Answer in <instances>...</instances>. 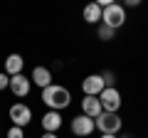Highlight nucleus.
Returning <instances> with one entry per match:
<instances>
[{"label": "nucleus", "instance_id": "obj_1", "mask_svg": "<svg viewBox=\"0 0 148 138\" xmlns=\"http://www.w3.org/2000/svg\"><path fill=\"white\" fill-rule=\"evenodd\" d=\"M42 101H45V106H47V111H59L62 113L72 104V91L62 84H49L47 89H42Z\"/></svg>", "mask_w": 148, "mask_h": 138}, {"label": "nucleus", "instance_id": "obj_2", "mask_svg": "<svg viewBox=\"0 0 148 138\" xmlns=\"http://www.w3.org/2000/svg\"><path fill=\"white\" fill-rule=\"evenodd\" d=\"M126 22V8L119 5V3H111L109 8H104V15H101V25L111 27V30H119Z\"/></svg>", "mask_w": 148, "mask_h": 138}, {"label": "nucleus", "instance_id": "obj_3", "mask_svg": "<svg viewBox=\"0 0 148 138\" xmlns=\"http://www.w3.org/2000/svg\"><path fill=\"white\" fill-rule=\"evenodd\" d=\"M96 131H101V136L104 133H109V136H119V131L123 128V118L119 116V113H101L99 118H96Z\"/></svg>", "mask_w": 148, "mask_h": 138}, {"label": "nucleus", "instance_id": "obj_4", "mask_svg": "<svg viewBox=\"0 0 148 138\" xmlns=\"http://www.w3.org/2000/svg\"><path fill=\"white\" fill-rule=\"evenodd\" d=\"M99 101H101V109H104L106 113H119V109H121V104H123L121 91H119L116 86H106L99 94Z\"/></svg>", "mask_w": 148, "mask_h": 138}, {"label": "nucleus", "instance_id": "obj_5", "mask_svg": "<svg viewBox=\"0 0 148 138\" xmlns=\"http://www.w3.org/2000/svg\"><path fill=\"white\" fill-rule=\"evenodd\" d=\"M8 116H10L12 126H20V128H25L27 123L32 121V109L27 106V104H22V101H17V104H12V106L8 109Z\"/></svg>", "mask_w": 148, "mask_h": 138}, {"label": "nucleus", "instance_id": "obj_6", "mask_svg": "<svg viewBox=\"0 0 148 138\" xmlns=\"http://www.w3.org/2000/svg\"><path fill=\"white\" fill-rule=\"evenodd\" d=\"M72 133L77 138H86V136H91L94 133V128H96V123H94V118H89V116H84V113H79V116H74L72 118Z\"/></svg>", "mask_w": 148, "mask_h": 138}, {"label": "nucleus", "instance_id": "obj_7", "mask_svg": "<svg viewBox=\"0 0 148 138\" xmlns=\"http://www.w3.org/2000/svg\"><path fill=\"white\" fill-rule=\"evenodd\" d=\"M104 89H106V84H104V79H101V74H89V77H84V81H82L84 96H99Z\"/></svg>", "mask_w": 148, "mask_h": 138}, {"label": "nucleus", "instance_id": "obj_8", "mask_svg": "<svg viewBox=\"0 0 148 138\" xmlns=\"http://www.w3.org/2000/svg\"><path fill=\"white\" fill-rule=\"evenodd\" d=\"M30 89H32L30 77H25V74L10 77V91H12V96H17V99H25V96L30 94Z\"/></svg>", "mask_w": 148, "mask_h": 138}, {"label": "nucleus", "instance_id": "obj_9", "mask_svg": "<svg viewBox=\"0 0 148 138\" xmlns=\"http://www.w3.org/2000/svg\"><path fill=\"white\" fill-rule=\"evenodd\" d=\"M82 113L96 121V118H99L101 113H104V109H101V101H99V96H84V99H82Z\"/></svg>", "mask_w": 148, "mask_h": 138}, {"label": "nucleus", "instance_id": "obj_10", "mask_svg": "<svg viewBox=\"0 0 148 138\" xmlns=\"http://www.w3.org/2000/svg\"><path fill=\"white\" fill-rule=\"evenodd\" d=\"M30 81H32L35 86H40V89H47L49 84H54V81H52V72H49L47 67H42V64L32 69V74H30Z\"/></svg>", "mask_w": 148, "mask_h": 138}, {"label": "nucleus", "instance_id": "obj_11", "mask_svg": "<svg viewBox=\"0 0 148 138\" xmlns=\"http://www.w3.org/2000/svg\"><path fill=\"white\" fill-rule=\"evenodd\" d=\"M62 123H64V118H62V113L59 111H47L42 116V128H45V133H57L59 128H62Z\"/></svg>", "mask_w": 148, "mask_h": 138}, {"label": "nucleus", "instance_id": "obj_12", "mask_svg": "<svg viewBox=\"0 0 148 138\" xmlns=\"http://www.w3.org/2000/svg\"><path fill=\"white\" fill-rule=\"evenodd\" d=\"M22 69H25V59H22V54H8V57H5V74L8 77L22 74Z\"/></svg>", "mask_w": 148, "mask_h": 138}, {"label": "nucleus", "instance_id": "obj_13", "mask_svg": "<svg viewBox=\"0 0 148 138\" xmlns=\"http://www.w3.org/2000/svg\"><path fill=\"white\" fill-rule=\"evenodd\" d=\"M82 15H84V22H89V25H101V15H104V10H101L96 3H89Z\"/></svg>", "mask_w": 148, "mask_h": 138}, {"label": "nucleus", "instance_id": "obj_14", "mask_svg": "<svg viewBox=\"0 0 148 138\" xmlns=\"http://www.w3.org/2000/svg\"><path fill=\"white\" fill-rule=\"evenodd\" d=\"M96 35H99V40H104V42H109V40L116 37V30H111V27L106 25H99V30H96Z\"/></svg>", "mask_w": 148, "mask_h": 138}, {"label": "nucleus", "instance_id": "obj_15", "mask_svg": "<svg viewBox=\"0 0 148 138\" xmlns=\"http://www.w3.org/2000/svg\"><path fill=\"white\" fill-rule=\"evenodd\" d=\"M5 138H25V128H20V126H10L8 128V136Z\"/></svg>", "mask_w": 148, "mask_h": 138}, {"label": "nucleus", "instance_id": "obj_16", "mask_svg": "<svg viewBox=\"0 0 148 138\" xmlns=\"http://www.w3.org/2000/svg\"><path fill=\"white\" fill-rule=\"evenodd\" d=\"M101 79H104L106 86H116V77H114V72H104V74H101Z\"/></svg>", "mask_w": 148, "mask_h": 138}, {"label": "nucleus", "instance_id": "obj_17", "mask_svg": "<svg viewBox=\"0 0 148 138\" xmlns=\"http://www.w3.org/2000/svg\"><path fill=\"white\" fill-rule=\"evenodd\" d=\"M5 89H10V77L5 72H0V91H5Z\"/></svg>", "mask_w": 148, "mask_h": 138}, {"label": "nucleus", "instance_id": "obj_18", "mask_svg": "<svg viewBox=\"0 0 148 138\" xmlns=\"http://www.w3.org/2000/svg\"><path fill=\"white\" fill-rule=\"evenodd\" d=\"M138 5V0H126V5H123V8H136Z\"/></svg>", "mask_w": 148, "mask_h": 138}, {"label": "nucleus", "instance_id": "obj_19", "mask_svg": "<svg viewBox=\"0 0 148 138\" xmlns=\"http://www.w3.org/2000/svg\"><path fill=\"white\" fill-rule=\"evenodd\" d=\"M40 138H59V136H57V133H42Z\"/></svg>", "mask_w": 148, "mask_h": 138}, {"label": "nucleus", "instance_id": "obj_20", "mask_svg": "<svg viewBox=\"0 0 148 138\" xmlns=\"http://www.w3.org/2000/svg\"><path fill=\"white\" fill-rule=\"evenodd\" d=\"M101 138H119V136H109V133H104V136H101Z\"/></svg>", "mask_w": 148, "mask_h": 138}]
</instances>
